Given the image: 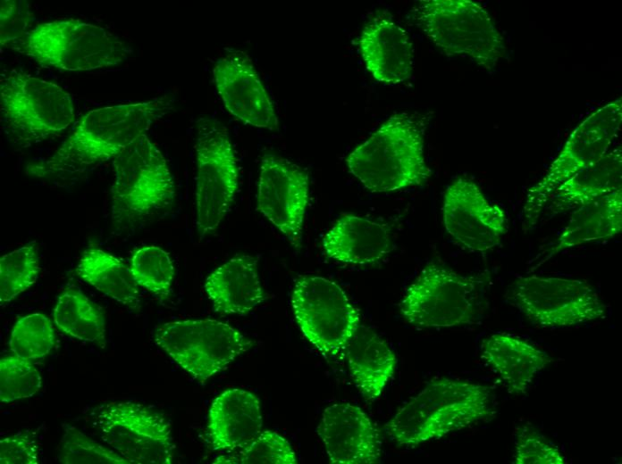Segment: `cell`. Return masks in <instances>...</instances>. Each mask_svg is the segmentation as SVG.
<instances>
[{
	"mask_svg": "<svg viewBox=\"0 0 622 464\" xmlns=\"http://www.w3.org/2000/svg\"><path fill=\"white\" fill-rule=\"evenodd\" d=\"M170 95L145 102L94 109L80 120L72 133L47 160L27 167L39 178H68L113 159L151 125L170 112Z\"/></svg>",
	"mask_w": 622,
	"mask_h": 464,
	"instance_id": "cell-1",
	"label": "cell"
},
{
	"mask_svg": "<svg viewBox=\"0 0 622 464\" xmlns=\"http://www.w3.org/2000/svg\"><path fill=\"white\" fill-rule=\"evenodd\" d=\"M496 415L490 386L441 377L430 381L386 423L397 444L416 446Z\"/></svg>",
	"mask_w": 622,
	"mask_h": 464,
	"instance_id": "cell-2",
	"label": "cell"
},
{
	"mask_svg": "<svg viewBox=\"0 0 622 464\" xmlns=\"http://www.w3.org/2000/svg\"><path fill=\"white\" fill-rule=\"evenodd\" d=\"M424 123L406 112L391 116L347 157L349 171L371 192L419 186L431 176L424 156Z\"/></svg>",
	"mask_w": 622,
	"mask_h": 464,
	"instance_id": "cell-3",
	"label": "cell"
},
{
	"mask_svg": "<svg viewBox=\"0 0 622 464\" xmlns=\"http://www.w3.org/2000/svg\"><path fill=\"white\" fill-rule=\"evenodd\" d=\"M411 18L446 55L468 57L493 70L507 51L503 36L485 8L470 0H424Z\"/></svg>",
	"mask_w": 622,
	"mask_h": 464,
	"instance_id": "cell-4",
	"label": "cell"
},
{
	"mask_svg": "<svg viewBox=\"0 0 622 464\" xmlns=\"http://www.w3.org/2000/svg\"><path fill=\"white\" fill-rule=\"evenodd\" d=\"M1 122L14 145L29 147L75 120L71 95L55 83L12 70L1 79Z\"/></svg>",
	"mask_w": 622,
	"mask_h": 464,
	"instance_id": "cell-5",
	"label": "cell"
},
{
	"mask_svg": "<svg viewBox=\"0 0 622 464\" xmlns=\"http://www.w3.org/2000/svg\"><path fill=\"white\" fill-rule=\"evenodd\" d=\"M13 49L41 65L67 71L117 65L131 52L112 32L75 19L38 24Z\"/></svg>",
	"mask_w": 622,
	"mask_h": 464,
	"instance_id": "cell-6",
	"label": "cell"
},
{
	"mask_svg": "<svg viewBox=\"0 0 622 464\" xmlns=\"http://www.w3.org/2000/svg\"><path fill=\"white\" fill-rule=\"evenodd\" d=\"M111 218L124 228L172 203L173 178L166 159L147 134L113 159Z\"/></svg>",
	"mask_w": 622,
	"mask_h": 464,
	"instance_id": "cell-7",
	"label": "cell"
},
{
	"mask_svg": "<svg viewBox=\"0 0 622 464\" xmlns=\"http://www.w3.org/2000/svg\"><path fill=\"white\" fill-rule=\"evenodd\" d=\"M486 280L428 263L407 288L400 302L404 319L421 327L472 324L482 310Z\"/></svg>",
	"mask_w": 622,
	"mask_h": 464,
	"instance_id": "cell-8",
	"label": "cell"
},
{
	"mask_svg": "<svg viewBox=\"0 0 622 464\" xmlns=\"http://www.w3.org/2000/svg\"><path fill=\"white\" fill-rule=\"evenodd\" d=\"M621 121L619 97L594 111L576 127L541 179L526 192L523 223L525 230L538 223L552 194L564 181L606 154Z\"/></svg>",
	"mask_w": 622,
	"mask_h": 464,
	"instance_id": "cell-9",
	"label": "cell"
},
{
	"mask_svg": "<svg viewBox=\"0 0 622 464\" xmlns=\"http://www.w3.org/2000/svg\"><path fill=\"white\" fill-rule=\"evenodd\" d=\"M507 297L527 319L544 328L570 327L607 317V305L598 292L578 278L519 277Z\"/></svg>",
	"mask_w": 622,
	"mask_h": 464,
	"instance_id": "cell-10",
	"label": "cell"
},
{
	"mask_svg": "<svg viewBox=\"0 0 622 464\" xmlns=\"http://www.w3.org/2000/svg\"><path fill=\"white\" fill-rule=\"evenodd\" d=\"M154 340L199 383L226 369L254 344L227 323L210 319L164 323Z\"/></svg>",
	"mask_w": 622,
	"mask_h": 464,
	"instance_id": "cell-11",
	"label": "cell"
},
{
	"mask_svg": "<svg viewBox=\"0 0 622 464\" xmlns=\"http://www.w3.org/2000/svg\"><path fill=\"white\" fill-rule=\"evenodd\" d=\"M196 211L198 234L214 232L235 198L239 165L226 128L215 119L197 122Z\"/></svg>",
	"mask_w": 622,
	"mask_h": 464,
	"instance_id": "cell-12",
	"label": "cell"
},
{
	"mask_svg": "<svg viewBox=\"0 0 622 464\" xmlns=\"http://www.w3.org/2000/svg\"><path fill=\"white\" fill-rule=\"evenodd\" d=\"M291 305L306 338L326 358L344 355L360 326V312L335 282L318 276H300Z\"/></svg>",
	"mask_w": 622,
	"mask_h": 464,
	"instance_id": "cell-13",
	"label": "cell"
},
{
	"mask_svg": "<svg viewBox=\"0 0 622 464\" xmlns=\"http://www.w3.org/2000/svg\"><path fill=\"white\" fill-rule=\"evenodd\" d=\"M90 416L102 441L130 464H171L175 445L170 422L131 401L111 402Z\"/></svg>",
	"mask_w": 622,
	"mask_h": 464,
	"instance_id": "cell-14",
	"label": "cell"
},
{
	"mask_svg": "<svg viewBox=\"0 0 622 464\" xmlns=\"http://www.w3.org/2000/svg\"><path fill=\"white\" fill-rule=\"evenodd\" d=\"M442 220L448 234L464 248L485 253L499 245L508 231L504 210L487 200L479 186L459 178L446 188Z\"/></svg>",
	"mask_w": 622,
	"mask_h": 464,
	"instance_id": "cell-15",
	"label": "cell"
},
{
	"mask_svg": "<svg viewBox=\"0 0 622 464\" xmlns=\"http://www.w3.org/2000/svg\"><path fill=\"white\" fill-rule=\"evenodd\" d=\"M308 199L309 178L305 170L273 154L263 156L258 179V210L296 249L301 247Z\"/></svg>",
	"mask_w": 622,
	"mask_h": 464,
	"instance_id": "cell-16",
	"label": "cell"
},
{
	"mask_svg": "<svg viewBox=\"0 0 622 464\" xmlns=\"http://www.w3.org/2000/svg\"><path fill=\"white\" fill-rule=\"evenodd\" d=\"M213 75L218 94L230 113L245 124L278 129L273 103L247 53L229 50L216 61Z\"/></svg>",
	"mask_w": 622,
	"mask_h": 464,
	"instance_id": "cell-17",
	"label": "cell"
},
{
	"mask_svg": "<svg viewBox=\"0 0 622 464\" xmlns=\"http://www.w3.org/2000/svg\"><path fill=\"white\" fill-rule=\"evenodd\" d=\"M330 463L374 464L382 455L378 428L358 406L333 403L324 409L316 427Z\"/></svg>",
	"mask_w": 622,
	"mask_h": 464,
	"instance_id": "cell-18",
	"label": "cell"
},
{
	"mask_svg": "<svg viewBox=\"0 0 622 464\" xmlns=\"http://www.w3.org/2000/svg\"><path fill=\"white\" fill-rule=\"evenodd\" d=\"M357 43L366 70L376 81L397 85L411 77L413 44L407 31L391 18L374 17L362 29Z\"/></svg>",
	"mask_w": 622,
	"mask_h": 464,
	"instance_id": "cell-19",
	"label": "cell"
},
{
	"mask_svg": "<svg viewBox=\"0 0 622 464\" xmlns=\"http://www.w3.org/2000/svg\"><path fill=\"white\" fill-rule=\"evenodd\" d=\"M262 427L260 402L251 392L228 389L211 403L207 432L214 451L231 452L245 447L262 432Z\"/></svg>",
	"mask_w": 622,
	"mask_h": 464,
	"instance_id": "cell-20",
	"label": "cell"
},
{
	"mask_svg": "<svg viewBox=\"0 0 622 464\" xmlns=\"http://www.w3.org/2000/svg\"><path fill=\"white\" fill-rule=\"evenodd\" d=\"M481 358L500 377L509 394H525L553 359L532 343L508 333H494L480 344Z\"/></svg>",
	"mask_w": 622,
	"mask_h": 464,
	"instance_id": "cell-21",
	"label": "cell"
},
{
	"mask_svg": "<svg viewBox=\"0 0 622 464\" xmlns=\"http://www.w3.org/2000/svg\"><path fill=\"white\" fill-rule=\"evenodd\" d=\"M323 247L331 259L368 265L382 260L394 245L387 225L355 214H344L324 235Z\"/></svg>",
	"mask_w": 622,
	"mask_h": 464,
	"instance_id": "cell-22",
	"label": "cell"
},
{
	"mask_svg": "<svg viewBox=\"0 0 622 464\" xmlns=\"http://www.w3.org/2000/svg\"><path fill=\"white\" fill-rule=\"evenodd\" d=\"M622 229V189L572 210L566 227L542 254L537 266L565 250L613 237Z\"/></svg>",
	"mask_w": 622,
	"mask_h": 464,
	"instance_id": "cell-23",
	"label": "cell"
},
{
	"mask_svg": "<svg viewBox=\"0 0 622 464\" xmlns=\"http://www.w3.org/2000/svg\"><path fill=\"white\" fill-rule=\"evenodd\" d=\"M204 287L214 310L225 314L246 315L265 299L256 260L248 255L222 264L206 278Z\"/></svg>",
	"mask_w": 622,
	"mask_h": 464,
	"instance_id": "cell-24",
	"label": "cell"
},
{
	"mask_svg": "<svg viewBox=\"0 0 622 464\" xmlns=\"http://www.w3.org/2000/svg\"><path fill=\"white\" fill-rule=\"evenodd\" d=\"M351 377L367 401L377 399L393 376L397 358L389 344L360 325L344 352Z\"/></svg>",
	"mask_w": 622,
	"mask_h": 464,
	"instance_id": "cell-25",
	"label": "cell"
},
{
	"mask_svg": "<svg viewBox=\"0 0 622 464\" xmlns=\"http://www.w3.org/2000/svg\"><path fill=\"white\" fill-rule=\"evenodd\" d=\"M619 189H622V148L617 145L600 161L564 181L552 194L544 211L552 217Z\"/></svg>",
	"mask_w": 622,
	"mask_h": 464,
	"instance_id": "cell-26",
	"label": "cell"
},
{
	"mask_svg": "<svg viewBox=\"0 0 622 464\" xmlns=\"http://www.w3.org/2000/svg\"><path fill=\"white\" fill-rule=\"evenodd\" d=\"M76 273L103 294L133 312L140 311L139 285L130 266L114 255L97 247H89L83 252Z\"/></svg>",
	"mask_w": 622,
	"mask_h": 464,
	"instance_id": "cell-27",
	"label": "cell"
},
{
	"mask_svg": "<svg viewBox=\"0 0 622 464\" xmlns=\"http://www.w3.org/2000/svg\"><path fill=\"white\" fill-rule=\"evenodd\" d=\"M53 315L55 324L63 333L105 349L104 312L78 287L66 288L58 296Z\"/></svg>",
	"mask_w": 622,
	"mask_h": 464,
	"instance_id": "cell-28",
	"label": "cell"
},
{
	"mask_svg": "<svg viewBox=\"0 0 622 464\" xmlns=\"http://www.w3.org/2000/svg\"><path fill=\"white\" fill-rule=\"evenodd\" d=\"M38 245L29 242L0 258V302L5 305L31 287L38 276Z\"/></svg>",
	"mask_w": 622,
	"mask_h": 464,
	"instance_id": "cell-29",
	"label": "cell"
},
{
	"mask_svg": "<svg viewBox=\"0 0 622 464\" xmlns=\"http://www.w3.org/2000/svg\"><path fill=\"white\" fill-rule=\"evenodd\" d=\"M130 269L139 286L155 294L160 302L168 300L174 266L166 251L156 245L139 248L131 257Z\"/></svg>",
	"mask_w": 622,
	"mask_h": 464,
	"instance_id": "cell-30",
	"label": "cell"
},
{
	"mask_svg": "<svg viewBox=\"0 0 622 464\" xmlns=\"http://www.w3.org/2000/svg\"><path fill=\"white\" fill-rule=\"evenodd\" d=\"M55 342V334L49 318L33 313L21 318L13 325L9 346L13 354L32 360L46 356Z\"/></svg>",
	"mask_w": 622,
	"mask_h": 464,
	"instance_id": "cell-31",
	"label": "cell"
},
{
	"mask_svg": "<svg viewBox=\"0 0 622 464\" xmlns=\"http://www.w3.org/2000/svg\"><path fill=\"white\" fill-rule=\"evenodd\" d=\"M295 451L289 441L273 431L261 432L245 447L233 454L217 457L214 463L224 464H295Z\"/></svg>",
	"mask_w": 622,
	"mask_h": 464,
	"instance_id": "cell-32",
	"label": "cell"
},
{
	"mask_svg": "<svg viewBox=\"0 0 622 464\" xmlns=\"http://www.w3.org/2000/svg\"><path fill=\"white\" fill-rule=\"evenodd\" d=\"M58 460L63 464H130L107 445L92 440L77 427L63 424Z\"/></svg>",
	"mask_w": 622,
	"mask_h": 464,
	"instance_id": "cell-33",
	"label": "cell"
},
{
	"mask_svg": "<svg viewBox=\"0 0 622 464\" xmlns=\"http://www.w3.org/2000/svg\"><path fill=\"white\" fill-rule=\"evenodd\" d=\"M42 386L39 371L29 360L15 354L0 360V402H12L36 394Z\"/></svg>",
	"mask_w": 622,
	"mask_h": 464,
	"instance_id": "cell-34",
	"label": "cell"
},
{
	"mask_svg": "<svg viewBox=\"0 0 622 464\" xmlns=\"http://www.w3.org/2000/svg\"><path fill=\"white\" fill-rule=\"evenodd\" d=\"M513 463L565 464L567 459L559 448L535 427L522 425L516 428Z\"/></svg>",
	"mask_w": 622,
	"mask_h": 464,
	"instance_id": "cell-35",
	"label": "cell"
},
{
	"mask_svg": "<svg viewBox=\"0 0 622 464\" xmlns=\"http://www.w3.org/2000/svg\"><path fill=\"white\" fill-rule=\"evenodd\" d=\"M0 14L1 46L13 48L32 29L29 4L21 0H2Z\"/></svg>",
	"mask_w": 622,
	"mask_h": 464,
	"instance_id": "cell-36",
	"label": "cell"
},
{
	"mask_svg": "<svg viewBox=\"0 0 622 464\" xmlns=\"http://www.w3.org/2000/svg\"><path fill=\"white\" fill-rule=\"evenodd\" d=\"M39 443L32 430L20 431L0 440L1 464H38Z\"/></svg>",
	"mask_w": 622,
	"mask_h": 464,
	"instance_id": "cell-37",
	"label": "cell"
}]
</instances>
